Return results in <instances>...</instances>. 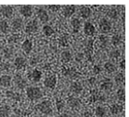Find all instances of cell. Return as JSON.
I'll use <instances>...</instances> for the list:
<instances>
[{"label": "cell", "mask_w": 129, "mask_h": 117, "mask_svg": "<svg viewBox=\"0 0 129 117\" xmlns=\"http://www.w3.org/2000/svg\"><path fill=\"white\" fill-rule=\"evenodd\" d=\"M26 96L30 100H38L43 97V92L37 86H30L26 88Z\"/></svg>", "instance_id": "cell-1"}, {"label": "cell", "mask_w": 129, "mask_h": 117, "mask_svg": "<svg viewBox=\"0 0 129 117\" xmlns=\"http://www.w3.org/2000/svg\"><path fill=\"white\" fill-rule=\"evenodd\" d=\"M37 109L39 110L41 113L45 114V115H52V106L50 100H44L39 103L37 105Z\"/></svg>", "instance_id": "cell-2"}, {"label": "cell", "mask_w": 129, "mask_h": 117, "mask_svg": "<svg viewBox=\"0 0 129 117\" xmlns=\"http://www.w3.org/2000/svg\"><path fill=\"white\" fill-rule=\"evenodd\" d=\"M13 82L16 86V88L22 90V89H24L27 85V81H25V79L23 78V76H21L20 74H16L13 78Z\"/></svg>", "instance_id": "cell-3"}, {"label": "cell", "mask_w": 129, "mask_h": 117, "mask_svg": "<svg viewBox=\"0 0 129 117\" xmlns=\"http://www.w3.org/2000/svg\"><path fill=\"white\" fill-rule=\"evenodd\" d=\"M39 29V23H38V21L37 20H31L29 21L28 23H26L25 25V32L27 34H33V33H35L38 31Z\"/></svg>", "instance_id": "cell-4"}, {"label": "cell", "mask_w": 129, "mask_h": 117, "mask_svg": "<svg viewBox=\"0 0 129 117\" xmlns=\"http://www.w3.org/2000/svg\"><path fill=\"white\" fill-rule=\"evenodd\" d=\"M56 82H57V78L55 75H51V76H48L44 79V86L49 89H53L56 85Z\"/></svg>", "instance_id": "cell-5"}, {"label": "cell", "mask_w": 129, "mask_h": 117, "mask_svg": "<svg viewBox=\"0 0 129 117\" xmlns=\"http://www.w3.org/2000/svg\"><path fill=\"white\" fill-rule=\"evenodd\" d=\"M19 11L24 18H30L33 15V7L30 5H23L20 7Z\"/></svg>", "instance_id": "cell-6"}, {"label": "cell", "mask_w": 129, "mask_h": 117, "mask_svg": "<svg viewBox=\"0 0 129 117\" xmlns=\"http://www.w3.org/2000/svg\"><path fill=\"white\" fill-rule=\"evenodd\" d=\"M99 29L104 34L109 33L111 30V23L107 19H101L99 21Z\"/></svg>", "instance_id": "cell-7"}, {"label": "cell", "mask_w": 129, "mask_h": 117, "mask_svg": "<svg viewBox=\"0 0 129 117\" xmlns=\"http://www.w3.org/2000/svg\"><path fill=\"white\" fill-rule=\"evenodd\" d=\"M83 31L85 35H87L89 37H93L95 34V27H94V25L92 23L86 22V23H84Z\"/></svg>", "instance_id": "cell-8"}, {"label": "cell", "mask_w": 129, "mask_h": 117, "mask_svg": "<svg viewBox=\"0 0 129 117\" xmlns=\"http://www.w3.org/2000/svg\"><path fill=\"white\" fill-rule=\"evenodd\" d=\"M37 16L39 19V21L41 23H47L49 21V14L47 12V10H45L44 9L42 8H39L37 10Z\"/></svg>", "instance_id": "cell-9"}, {"label": "cell", "mask_w": 129, "mask_h": 117, "mask_svg": "<svg viewBox=\"0 0 129 117\" xmlns=\"http://www.w3.org/2000/svg\"><path fill=\"white\" fill-rule=\"evenodd\" d=\"M0 12H1V15L4 17V18H7L9 19L13 15L14 13V9H13L11 6H3L0 10Z\"/></svg>", "instance_id": "cell-10"}, {"label": "cell", "mask_w": 129, "mask_h": 117, "mask_svg": "<svg viewBox=\"0 0 129 117\" xmlns=\"http://www.w3.org/2000/svg\"><path fill=\"white\" fill-rule=\"evenodd\" d=\"M113 87V82L110 79L105 78L100 82V89L103 91H110Z\"/></svg>", "instance_id": "cell-11"}, {"label": "cell", "mask_w": 129, "mask_h": 117, "mask_svg": "<svg viewBox=\"0 0 129 117\" xmlns=\"http://www.w3.org/2000/svg\"><path fill=\"white\" fill-rule=\"evenodd\" d=\"M75 12H76V6H74V5H68V6L64 7L63 15L66 18H70Z\"/></svg>", "instance_id": "cell-12"}, {"label": "cell", "mask_w": 129, "mask_h": 117, "mask_svg": "<svg viewBox=\"0 0 129 117\" xmlns=\"http://www.w3.org/2000/svg\"><path fill=\"white\" fill-rule=\"evenodd\" d=\"M11 81H12V79L10 75L3 74L0 76V85L3 87H10L11 85Z\"/></svg>", "instance_id": "cell-13"}, {"label": "cell", "mask_w": 129, "mask_h": 117, "mask_svg": "<svg viewBox=\"0 0 129 117\" xmlns=\"http://www.w3.org/2000/svg\"><path fill=\"white\" fill-rule=\"evenodd\" d=\"M42 78V72L39 69H34L29 74V79L34 82H39Z\"/></svg>", "instance_id": "cell-14"}, {"label": "cell", "mask_w": 129, "mask_h": 117, "mask_svg": "<svg viewBox=\"0 0 129 117\" xmlns=\"http://www.w3.org/2000/svg\"><path fill=\"white\" fill-rule=\"evenodd\" d=\"M91 14H92V10L89 7L87 6H81L80 8V16L82 19H88L90 18Z\"/></svg>", "instance_id": "cell-15"}, {"label": "cell", "mask_w": 129, "mask_h": 117, "mask_svg": "<svg viewBox=\"0 0 129 117\" xmlns=\"http://www.w3.org/2000/svg\"><path fill=\"white\" fill-rule=\"evenodd\" d=\"M67 103L72 109H77V108H79L81 106V101H80V99L77 98H74V97H69L67 99Z\"/></svg>", "instance_id": "cell-16"}, {"label": "cell", "mask_w": 129, "mask_h": 117, "mask_svg": "<svg viewBox=\"0 0 129 117\" xmlns=\"http://www.w3.org/2000/svg\"><path fill=\"white\" fill-rule=\"evenodd\" d=\"M23 26V22L22 18H15L11 22V28H12L14 31H18V30H21Z\"/></svg>", "instance_id": "cell-17"}, {"label": "cell", "mask_w": 129, "mask_h": 117, "mask_svg": "<svg viewBox=\"0 0 129 117\" xmlns=\"http://www.w3.org/2000/svg\"><path fill=\"white\" fill-rule=\"evenodd\" d=\"M70 91L72 93H74V94H81L82 90H83V87H82V85L81 83L80 82H78V81H73L72 83L70 84Z\"/></svg>", "instance_id": "cell-18"}, {"label": "cell", "mask_w": 129, "mask_h": 117, "mask_svg": "<svg viewBox=\"0 0 129 117\" xmlns=\"http://www.w3.org/2000/svg\"><path fill=\"white\" fill-rule=\"evenodd\" d=\"M22 49L26 54L30 53L33 50V42L30 39H25L23 42V44H22Z\"/></svg>", "instance_id": "cell-19"}, {"label": "cell", "mask_w": 129, "mask_h": 117, "mask_svg": "<svg viewBox=\"0 0 129 117\" xmlns=\"http://www.w3.org/2000/svg\"><path fill=\"white\" fill-rule=\"evenodd\" d=\"M110 112H111L112 114H114V115H118V114L123 112V105L116 103V104L111 105L110 108Z\"/></svg>", "instance_id": "cell-20"}, {"label": "cell", "mask_w": 129, "mask_h": 117, "mask_svg": "<svg viewBox=\"0 0 129 117\" xmlns=\"http://www.w3.org/2000/svg\"><path fill=\"white\" fill-rule=\"evenodd\" d=\"M26 64L25 58H23V56H17L15 60H14V66L17 69H21L23 68Z\"/></svg>", "instance_id": "cell-21"}, {"label": "cell", "mask_w": 129, "mask_h": 117, "mask_svg": "<svg viewBox=\"0 0 129 117\" xmlns=\"http://www.w3.org/2000/svg\"><path fill=\"white\" fill-rule=\"evenodd\" d=\"M90 100L92 102H96V101H99V102H104L106 101V97L104 95H101L98 92H95V93H93L92 96L90 98Z\"/></svg>", "instance_id": "cell-22"}, {"label": "cell", "mask_w": 129, "mask_h": 117, "mask_svg": "<svg viewBox=\"0 0 129 117\" xmlns=\"http://www.w3.org/2000/svg\"><path fill=\"white\" fill-rule=\"evenodd\" d=\"M70 24H71V28H72L74 33H78L79 30L81 29V21L78 19V18H74V19L71 20Z\"/></svg>", "instance_id": "cell-23"}, {"label": "cell", "mask_w": 129, "mask_h": 117, "mask_svg": "<svg viewBox=\"0 0 129 117\" xmlns=\"http://www.w3.org/2000/svg\"><path fill=\"white\" fill-rule=\"evenodd\" d=\"M6 96H7V98H10V99H12V100H15V101H21L22 100V95L19 94V93H16V92L7 91Z\"/></svg>", "instance_id": "cell-24"}, {"label": "cell", "mask_w": 129, "mask_h": 117, "mask_svg": "<svg viewBox=\"0 0 129 117\" xmlns=\"http://www.w3.org/2000/svg\"><path fill=\"white\" fill-rule=\"evenodd\" d=\"M64 75L68 77L69 79H76L79 76V73H78L74 68H68L64 70Z\"/></svg>", "instance_id": "cell-25"}, {"label": "cell", "mask_w": 129, "mask_h": 117, "mask_svg": "<svg viewBox=\"0 0 129 117\" xmlns=\"http://www.w3.org/2000/svg\"><path fill=\"white\" fill-rule=\"evenodd\" d=\"M72 59V53L69 51H64L61 52V61L63 63H68Z\"/></svg>", "instance_id": "cell-26"}, {"label": "cell", "mask_w": 129, "mask_h": 117, "mask_svg": "<svg viewBox=\"0 0 129 117\" xmlns=\"http://www.w3.org/2000/svg\"><path fill=\"white\" fill-rule=\"evenodd\" d=\"M10 113V107L9 105L0 106V117H9Z\"/></svg>", "instance_id": "cell-27"}, {"label": "cell", "mask_w": 129, "mask_h": 117, "mask_svg": "<svg viewBox=\"0 0 129 117\" xmlns=\"http://www.w3.org/2000/svg\"><path fill=\"white\" fill-rule=\"evenodd\" d=\"M104 69L108 73H113V72L116 71V66L111 62H106L104 64Z\"/></svg>", "instance_id": "cell-28"}, {"label": "cell", "mask_w": 129, "mask_h": 117, "mask_svg": "<svg viewBox=\"0 0 129 117\" xmlns=\"http://www.w3.org/2000/svg\"><path fill=\"white\" fill-rule=\"evenodd\" d=\"M94 113H95V116L96 117H105L107 114L106 108L103 107V106H97L95 108Z\"/></svg>", "instance_id": "cell-29"}, {"label": "cell", "mask_w": 129, "mask_h": 117, "mask_svg": "<svg viewBox=\"0 0 129 117\" xmlns=\"http://www.w3.org/2000/svg\"><path fill=\"white\" fill-rule=\"evenodd\" d=\"M110 42L114 47H117L118 45H120V43L122 42V36L120 34H115L111 37V39H110Z\"/></svg>", "instance_id": "cell-30"}, {"label": "cell", "mask_w": 129, "mask_h": 117, "mask_svg": "<svg viewBox=\"0 0 129 117\" xmlns=\"http://www.w3.org/2000/svg\"><path fill=\"white\" fill-rule=\"evenodd\" d=\"M0 31L4 34H7L10 31V25H9V23L6 20H1L0 21Z\"/></svg>", "instance_id": "cell-31"}, {"label": "cell", "mask_w": 129, "mask_h": 117, "mask_svg": "<svg viewBox=\"0 0 129 117\" xmlns=\"http://www.w3.org/2000/svg\"><path fill=\"white\" fill-rule=\"evenodd\" d=\"M42 31H43V34H44L46 37H51L54 34V30H53V28L50 25H44L43 26V28H42Z\"/></svg>", "instance_id": "cell-32"}, {"label": "cell", "mask_w": 129, "mask_h": 117, "mask_svg": "<svg viewBox=\"0 0 129 117\" xmlns=\"http://www.w3.org/2000/svg\"><path fill=\"white\" fill-rule=\"evenodd\" d=\"M116 97H117V98H118V100H119L120 102H123V101H124L125 95H124V89H123V88L121 87L117 90Z\"/></svg>", "instance_id": "cell-33"}, {"label": "cell", "mask_w": 129, "mask_h": 117, "mask_svg": "<svg viewBox=\"0 0 129 117\" xmlns=\"http://www.w3.org/2000/svg\"><path fill=\"white\" fill-rule=\"evenodd\" d=\"M114 81L116 82L118 85H122L123 83V81H124V76L122 72H120V73H117V75L114 77Z\"/></svg>", "instance_id": "cell-34"}, {"label": "cell", "mask_w": 129, "mask_h": 117, "mask_svg": "<svg viewBox=\"0 0 129 117\" xmlns=\"http://www.w3.org/2000/svg\"><path fill=\"white\" fill-rule=\"evenodd\" d=\"M120 56H121V52H120L119 50H113L110 53V57L113 60H115V61H117L120 58Z\"/></svg>", "instance_id": "cell-35"}, {"label": "cell", "mask_w": 129, "mask_h": 117, "mask_svg": "<svg viewBox=\"0 0 129 117\" xmlns=\"http://www.w3.org/2000/svg\"><path fill=\"white\" fill-rule=\"evenodd\" d=\"M59 45L61 47H68V36H63L59 39Z\"/></svg>", "instance_id": "cell-36"}, {"label": "cell", "mask_w": 129, "mask_h": 117, "mask_svg": "<svg viewBox=\"0 0 129 117\" xmlns=\"http://www.w3.org/2000/svg\"><path fill=\"white\" fill-rule=\"evenodd\" d=\"M108 16L111 19H116L118 17V11L116 10H110L108 12Z\"/></svg>", "instance_id": "cell-37"}, {"label": "cell", "mask_w": 129, "mask_h": 117, "mask_svg": "<svg viewBox=\"0 0 129 117\" xmlns=\"http://www.w3.org/2000/svg\"><path fill=\"white\" fill-rule=\"evenodd\" d=\"M64 107V102L61 100V99H59V100L56 101V109H57V111H61Z\"/></svg>", "instance_id": "cell-38"}, {"label": "cell", "mask_w": 129, "mask_h": 117, "mask_svg": "<svg viewBox=\"0 0 129 117\" xmlns=\"http://www.w3.org/2000/svg\"><path fill=\"white\" fill-rule=\"evenodd\" d=\"M13 51L10 48H6V49L4 50V56H6V57H10Z\"/></svg>", "instance_id": "cell-39"}, {"label": "cell", "mask_w": 129, "mask_h": 117, "mask_svg": "<svg viewBox=\"0 0 129 117\" xmlns=\"http://www.w3.org/2000/svg\"><path fill=\"white\" fill-rule=\"evenodd\" d=\"M60 8L61 7L59 6V5H51V6H49V9L52 10V12H57L60 10Z\"/></svg>", "instance_id": "cell-40"}, {"label": "cell", "mask_w": 129, "mask_h": 117, "mask_svg": "<svg viewBox=\"0 0 129 117\" xmlns=\"http://www.w3.org/2000/svg\"><path fill=\"white\" fill-rule=\"evenodd\" d=\"M10 64H8V63H3V64L1 65V67H0L1 70H3V71H9V70H10Z\"/></svg>", "instance_id": "cell-41"}, {"label": "cell", "mask_w": 129, "mask_h": 117, "mask_svg": "<svg viewBox=\"0 0 129 117\" xmlns=\"http://www.w3.org/2000/svg\"><path fill=\"white\" fill-rule=\"evenodd\" d=\"M93 72H94V74H99L101 72V68L98 65H95L93 68Z\"/></svg>", "instance_id": "cell-42"}, {"label": "cell", "mask_w": 129, "mask_h": 117, "mask_svg": "<svg viewBox=\"0 0 129 117\" xmlns=\"http://www.w3.org/2000/svg\"><path fill=\"white\" fill-rule=\"evenodd\" d=\"M18 40V37L17 36H10V38H9V42L10 43H15Z\"/></svg>", "instance_id": "cell-43"}, {"label": "cell", "mask_w": 129, "mask_h": 117, "mask_svg": "<svg viewBox=\"0 0 129 117\" xmlns=\"http://www.w3.org/2000/svg\"><path fill=\"white\" fill-rule=\"evenodd\" d=\"M108 40H109V39H108L107 37H105V36H101V37H100V41H101L102 43H104V44H107Z\"/></svg>", "instance_id": "cell-44"}, {"label": "cell", "mask_w": 129, "mask_h": 117, "mask_svg": "<svg viewBox=\"0 0 129 117\" xmlns=\"http://www.w3.org/2000/svg\"><path fill=\"white\" fill-rule=\"evenodd\" d=\"M83 117H93V114H92V112H90V111H84Z\"/></svg>", "instance_id": "cell-45"}, {"label": "cell", "mask_w": 129, "mask_h": 117, "mask_svg": "<svg viewBox=\"0 0 129 117\" xmlns=\"http://www.w3.org/2000/svg\"><path fill=\"white\" fill-rule=\"evenodd\" d=\"M119 67L121 69H124V60H122V61L119 63Z\"/></svg>", "instance_id": "cell-46"}, {"label": "cell", "mask_w": 129, "mask_h": 117, "mask_svg": "<svg viewBox=\"0 0 129 117\" xmlns=\"http://www.w3.org/2000/svg\"><path fill=\"white\" fill-rule=\"evenodd\" d=\"M58 117H69V115H68V113H61V114H59Z\"/></svg>", "instance_id": "cell-47"}, {"label": "cell", "mask_w": 129, "mask_h": 117, "mask_svg": "<svg viewBox=\"0 0 129 117\" xmlns=\"http://www.w3.org/2000/svg\"><path fill=\"white\" fill-rule=\"evenodd\" d=\"M83 57V54L82 53H78L77 54V60H79V59H81Z\"/></svg>", "instance_id": "cell-48"}, {"label": "cell", "mask_w": 129, "mask_h": 117, "mask_svg": "<svg viewBox=\"0 0 129 117\" xmlns=\"http://www.w3.org/2000/svg\"><path fill=\"white\" fill-rule=\"evenodd\" d=\"M89 81H90L91 83L93 84V83H94V82H95V78H94V77H92V78H90V80H89Z\"/></svg>", "instance_id": "cell-49"}, {"label": "cell", "mask_w": 129, "mask_h": 117, "mask_svg": "<svg viewBox=\"0 0 129 117\" xmlns=\"http://www.w3.org/2000/svg\"><path fill=\"white\" fill-rule=\"evenodd\" d=\"M1 95H2V93H1V90H0V97H1Z\"/></svg>", "instance_id": "cell-50"}, {"label": "cell", "mask_w": 129, "mask_h": 117, "mask_svg": "<svg viewBox=\"0 0 129 117\" xmlns=\"http://www.w3.org/2000/svg\"><path fill=\"white\" fill-rule=\"evenodd\" d=\"M34 117H39V116H34Z\"/></svg>", "instance_id": "cell-51"}, {"label": "cell", "mask_w": 129, "mask_h": 117, "mask_svg": "<svg viewBox=\"0 0 129 117\" xmlns=\"http://www.w3.org/2000/svg\"><path fill=\"white\" fill-rule=\"evenodd\" d=\"M119 117H123V116H119Z\"/></svg>", "instance_id": "cell-52"}]
</instances>
